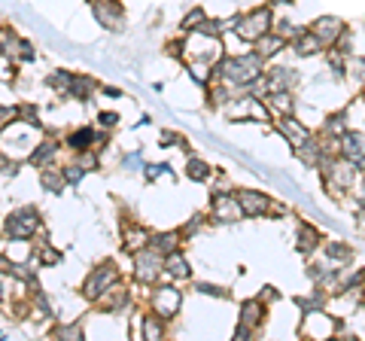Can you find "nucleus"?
Instances as JSON below:
<instances>
[{
  "label": "nucleus",
  "mask_w": 365,
  "mask_h": 341,
  "mask_svg": "<svg viewBox=\"0 0 365 341\" xmlns=\"http://www.w3.org/2000/svg\"><path fill=\"white\" fill-rule=\"evenodd\" d=\"M262 73V55L250 52V55H237V58L222 61V79L232 86H247Z\"/></svg>",
  "instance_id": "obj_1"
},
{
  "label": "nucleus",
  "mask_w": 365,
  "mask_h": 341,
  "mask_svg": "<svg viewBox=\"0 0 365 341\" xmlns=\"http://www.w3.org/2000/svg\"><path fill=\"white\" fill-rule=\"evenodd\" d=\"M268 9H256V13H250L247 19L237 21V34H241L244 40H259V37H265V31H268Z\"/></svg>",
  "instance_id": "obj_2"
},
{
  "label": "nucleus",
  "mask_w": 365,
  "mask_h": 341,
  "mask_svg": "<svg viewBox=\"0 0 365 341\" xmlns=\"http://www.w3.org/2000/svg\"><path fill=\"white\" fill-rule=\"evenodd\" d=\"M213 213L220 220H225V223H232V220H241V217H247L244 213V204H241V198H232V195H213Z\"/></svg>",
  "instance_id": "obj_3"
},
{
  "label": "nucleus",
  "mask_w": 365,
  "mask_h": 341,
  "mask_svg": "<svg viewBox=\"0 0 365 341\" xmlns=\"http://www.w3.org/2000/svg\"><path fill=\"white\" fill-rule=\"evenodd\" d=\"M37 225H40V220H37V213H31V210H25V213H16L13 220L6 223V232L13 235V238H31L34 232H37Z\"/></svg>",
  "instance_id": "obj_4"
},
{
  "label": "nucleus",
  "mask_w": 365,
  "mask_h": 341,
  "mask_svg": "<svg viewBox=\"0 0 365 341\" xmlns=\"http://www.w3.org/2000/svg\"><path fill=\"white\" fill-rule=\"evenodd\" d=\"M158 268H162V259H158V250H150V253H140L137 256V265H134V275L137 280L150 283L158 278Z\"/></svg>",
  "instance_id": "obj_5"
},
{
  "label": "nucleus",
  "mask_w": 365,
  "mask_h": 341,
  "mask_svg": "<svg viewBox=\"0 0 365 341\" xmlns=\"http://www.w3.org/2000/svg\"><path fill=\"white\" fill-rule=\"evenodd\" d=\"M113 278H116V268H113V265H101L95 275L86 280V295H88V299H98L104 290H110V280Z\"/></svg>",
  "instance_id": "obj_6"
},
{
  "label": "nucleus",
  "mask_w": 365,
  "mask_h": 341,
  "mask_svg": "<svg viewBox=\"0 0 365 341\" xmlns=\"http://www.w3.org/2000/svg\"><path fill=\"white\" fill-rule=\"evenodd\" d=\"M180 292L174 290V287H158V292H155V311L162 314V317H174L177 314V308H180Z\"/></svg>",
  "instance_id": "obj_7"
},
{
  "label": "nucleus",
  "mask_w": 365,
  "mask_h": 341,
  "mask_svg": "<svg viewBox=\"0 0 365 341\" xmlns=\"http://www.w3.org/2000/svg\"><path fill=\"white\" fill-rule=\"evenodd\" d=\"M344 158L365 170V138L362 134H344Z\"/></svg>",
  "instance_id": "obj_8"
},
{
  "label": "nucleus",
  "mask_w": 365,
  "mask_h": 341,
  "mask_svg": "<svg viewBox=\"0 0 365 341\" xmlns=\"http://www.w3.org/2000/svg\"><path fill=\"white\" fill-rule=\"evenodd\" d=\"M277 125H280V131L287 134V141L295 146V150H302V146L307 143V128H304V125H299V122L289 119V116L277 119Z\"/></svg>",
  "instance_id": "obj_9"
},
{
  "label": "nucleus",
  "mask_w": 365,
  "mask_h": 341,
  "mask_svg": "<svg viewBox=\"0 0 365 341\" xmlns=\"http://www.w3.org/2000/svg\"><path fill=\"white\" fill-rule=\"evenodd\" d=\"M314 34L323 43H329V46H332V43L341 37V34H344V25H341L338 19H319L317 25H314Z\"/></svg>",
  "instance_id": "obj_10"
},
{
  "label": "nucleus",
  "mask_w": 365,
  "mask_h": 341,
  "mask_svg": "<svg viewBox=\"0 0 365 341\" xmlns=\"http://www.w3.org/2000/svg\"><path fill=\"white\" fill-rule=\"evenodd\" d=\"M241 204H244L247 217H262L268 210V198L259 195V192H241Z\"/></svg>",
  "instance_id": "obj_11"
},
{
  "label": "nucleus",
  "mask_w": 365,
  "mask_h": 341,
  "mask_svg": "<svg viewBox=\"0 0 365 341\" xmlns=\"http://www.w3.org/2000/svg\"><path fill=\"white\" fill-rule=\"evenodd\" d=\"M165 268H168V275H174V278H189V263L177 253V250H170V253H168Z\"/></svg>",
  "instance_id": "obj_12"
},
{
  "label": "nucleus",
  "mask_w": 365,
  "mask_h": 341,
  "mask_svg": "<svg viewBox=\"0 0 365 341\" xmlns=\"http://www.w3.org/2000/svg\"><path fill=\"white\" fill-rule=\"evenodd\" d=\"M329 174H332L335 186H353V162H350V158H347V162H341V165H335Z\"/></svg>",
  "instance_id": "obj_13"
},
{
  "label": "nucleus",
  "mask_w": 365,
  "mask_h": 341,
  "mask_svg": "<svg viewBox=\"0 0 365 341\" xmlns=\"http://www.w3.org/2000/svg\"><path fill=\"white\" fill-rule=\"evenodd\" d=\"M319 46H323V40H319L317 34H302V37L295 40V52L299 55H314Z\"/></svg>",
  "instance_id": "obj_14"
},
{
  "label": "nucleus",
  "mask_w": 365,
  "mask_h": 341,
  "mask_svg": "<svg viewBox=\"0 0 365 341\" xmlns=\"http://www.w3.org/2000/svg\"><path fill=\"white\" fill-rule=\"evenodd\" d=\"M268 104H271V110H277V113H283V116H289L292 113V101H289V95L283 92H271V98H268Z\"/></svg>",
  "instance_id": "obj_15"
},
{
  "label": "nucleus",
  "mask_w": 365,
  "mask_h": 341,
  "mask_svg": "<svg viewBox=\"0 0 365 341\" xmlns=\"http://www.w3.org/2000/svg\"><path fill=\"white\" fill-rule=\"evenodd\" d=\"M256 43H259V49H256V52L262 55V58H268V55H274V52L283 46V37H259Z\"/></svg>",
  "instance_id": "obj_16"
},
{
  "label": "nucleus",
  "mask_w": 365,
  "mask_h": 341,
  "mask_svg": "<svg viewBox=\"0 0 365 341\" xmlns=\"http://www.w3.org/2000/svg\"><path fill=\"white\" fill-rule=\"evenodd\" d=\"M259 320H262V305H259V302H247V305H244L241 323H244V326H253V323H259Z\"/></svg>",
  "instance_id": "obj_17"
},
{
  "label": "nucleus",
  "mask_w": 365,
  "mask_h": 341,
  "mask_svg": "<svg viewBox=\"0 0 365 341\" xmlns=\"http://www.w3.org/2000/svg\"><path fill=\"white\" fill-rule=\"evenodd\" d=\"M143 338H162V323H158V317H146L143 320Z\"/></svg>",
  "instance_id": "obj_18"
},
{
  "label": "nucleus",
  "mask_w": 365,
  "mask_h": 341,
  "mask_svg": "<svg viewBox=\"0 0 365 341\" xmlns=\"http://www.w3.org/2000/svg\"><path fill=\"white\" fill-rule=\"evenodd\" d=\"M146 244V232L143 229H131L128 235H125V247L134 250V247H143Z\"/></svg>",
  "instance_id": "obj_19"
},
{
  "label": "nucleus",
  "mask_w": 365,
  "mask_h": 341,
  "mask_svg": "<svg viewBox=\"0 0 365 341\" xmlns=\"http://www.w3.org/2000/svg\"><path fill=\"white\" fill-rule=\"evenodd\" d=\"M153 247H155V250H162V253H170V250L177 247V235H162V238H155Z\"/></svg>",
  "instance_id": "obj_20"
},
{
  "label": "nucleus",
  "mask_w": 365,
  "mask_h": 341,
  "mask_svg": "<svg viewBox=\"0 0 365 341\" xmlns=\"http://www.w3.org/2000/svg\"><path fill=\"white\" fill-rule=\"evenodd\" d=\"M52 153H55V143H43V146H40V150H34V156H31V162H34V165H43V162H46V158H49Z\"/></svg>",
  "instance_id": "obj_21"
},
{
  "label": "nucleus",
  "mask_w": 365,
  "mask_h": 341,
  "mask_svg": "<svg viewBox=\"0 0 365 341\" xmlns=\"http://www.w3.org/2000/svg\"><path fill=\"white\" fill-rule=\"evenodd\" d=\"M207 174H210V170H207V165H204V162H198V158H195V162H189V177L192 180H207Z\"/></svg>",
  "instance_id": "obj_22"
},
{
  "label": "nucleus",
  "mask_w": 365,
  "mask_h": 341,
  "mask_svg": "<svg viewBox=\"0 0 365 341\" xmlns=\"http://www.w3.org/2000/svg\"><path fill=\"white\" fill-rule=\"evenodd\" d=\"M91 143V131H76L71 134V146H76V150H83V146Z\"/></svg>",
  "instance_id": "obj_23"
},
{
  "label": "nucleus",
  "mask_w": 365,
  "mask_h": 341,
  "mask_svg": "<svg viewBox=\"0 0 365 341\" xmlns=\"http://www.w3.org/2000/svg\"><path fill=\"white\" fill-rule=\"evenodd\" d=\"M201 19H204V13H201V9H195V13H189V16H186L182 28H201Z\"/></svg>",
  "instance_id": "obj_24"
},
{
  "label": "nucleus",
  "mask_w": 365,
  "mask_h": 341,
  "mask_svg": "<svg viewBox=\"0 0 365 341\" xmlns=\"http://www.w3.org/2000/svg\"><path fill=\"white\" fill-rule=\"evenodd\" d=\"M314 244H317V235H314L311 229H304V232H302V244H299V247H302V250H314Z\"/></svg>",
  "instance_id": "obj_25"
},
{
  "label": "nucleus",
  "mask_w": 365,
  "mask_h": 341,
  "mask_svg": "<svg viewBox=\"0 0 365 341\" xmlns=\"http://www.w3.org/2000/svg\"><path fill=\"white\" fill-rule=\"evenodd\" d=\"M43 186H46V189H58V186H61V177H58V174H46V177H43Z\"/></svg>",
  "instance_id": "obj_26"
},
{
  "label": "nucleus",
  "mask_w": 365,
  "mask_h": 341,
  "mask_svg": "<svg viewBox=\"0 0 365 341\" xmlns=\"http://www.w3.org/2000/svg\"><path fill=\"white\" fill-rule=\"evenodd\" d=\"M192 76H195L198 83H204V79H207V67H204V64H195V67H192Z\"/></svg>",
  "instance_id": "obj_27"
},
{
  "label": "nucleus",
  "mask_w": 365,
  "mask_h": 341,
  "mask_svg": "<svg viewBox=\"0 0 365 341\" xmlns=\"http://www.w3.org/2000/svg\"><path fill=\"white\" fill-rule=\"evenodd\" d=\"M58 335H67V338H79V326H61Z\"/></svg>",
  "instance_id": "obj_28"
},
{
  "label": "nucleus",
  "mask_w": 365,
  "mask_h": 341,
  "mask_svg": "<svg viewBox=\"0 0 365 341\" xmlns=\"http://www.w3.org/2000/svg\"><path fill=\"white\" fill-rule=\"evenodd\" d=\"M83 177V168L79 165H73V168H67V180H71V183H76V180Z\"/></svg>",
  "instance_id": "obj_29"
},
{
  "label": "nucleus",
  "mask_w": 365,
  "mask_h": 341,
  "mask_svg": "<svg viewBox=\"0 0 365 341\" xmlns=\"http://www.w3.org/2000/svg\"><path fill=\"white\" fill-rule=\"evenodd\" d=\"M101 125H116V116L113 113H101Z\"/></svg>",
  "instance_id": "obj_30"
},
{
  "label": "nucleus",
  "mask_w": 365,
  "mask_h": 341,
  "mask_svg": "<svg viewBox=\"0 0 365 341\" xmlns=\"http://www.w3.org/2000/svg\"><path fill=\"white\" fill-rule=\"evenodd\" d=\"M353 67H359V73H356V76L365 79V61H353Z\"/></svg>",
  "instance_id": "obj_31"
}]
</instances>
